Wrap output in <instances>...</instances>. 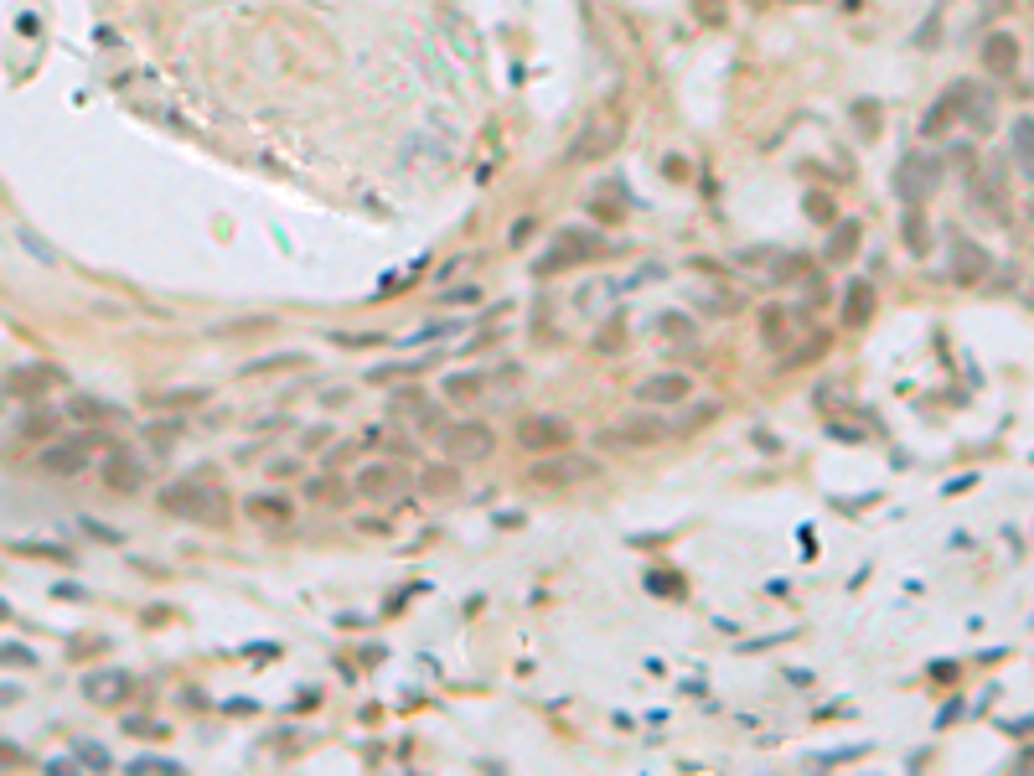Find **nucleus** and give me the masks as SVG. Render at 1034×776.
I'll use <instances>...</instances> for the list:
<instances>
[{
	"instance_id": "f257e3e1",
	"label": "nucleus",
	"mask_w": 1034,
	"mask_h": 776,
	"mask_svg": "<svg viewBox=\"0 0 1034 776\" xmlns=\"http://www.w3.org/2000/svg\"><path fill=\"white\" fill-rule=\"evenodd\" d=\"M161 513L176 523H202V528H223L228 523V497L207 482V476H181V482L161 487Z\"/></svg>"
},
{
	"instance_id": "cd10ccee",
	"label": "nucleus",
	"mask_w": 1034,
	"mask_h": 776,
	"mask_svg": "<svg viewBox=\"0 0 1034 776\" xmlns=\"http://www.w3.org/2000/svg\"><path fill=\"white\" fill-rule=\"evenodd\" d=\"M657 332H662V337H673V342H678V337L688 342V337H693V321H688L683 311H662V321H657Z\"/></svg>"
},
{
	"instance_id": "dca6fc26",
	"label": "nucleus",
	"mask_w": 1034,
	"mask_h": 776,
	"mask_svg": "<svg viewBox=\"0 0 1034 776\" xmlns=\"http://www.w3.org/2000/svg\"><path fill=\"white\" fill-rule=\"evenodd\" d=\"M874 311H879V290H874L869 280H854V285L843 290V321H848V326H869Z\"/></svg>"
},
{
	"instance_id": "7ed1b4c3",
	"label": "nucleus",
	"mask_w": 1034,
	"mask_h": 776,
	"mask_svg": "<svg viewBox=\"0 0 1034 776\" xmlns=\"http://www.w3.org/2000/svg\"><path fill=\"white\" fill-rule=\"evenodd\" d=\"M626 130H631V114H626L621 104L595 109V114L585 119V125L574 130V140H569V161H574V166H585V161H605L611 151H621Z\"/></svg>"
},
{
	"instance_id": "aec40b11",
	"label": "nucleus",
	"mask_w": 1034,
	"mask_h": 776,
	"mask_svg": "<svg viewBox=\"0 0 1034 776\" xmlns=\"http://www.w3.org/2000/svg\"><path fill=\"white\" fill-rule=\"evenodd\" d=\"M760 342H766V347H786V342H792V311H786V306H766V311H760Z\"/></svg>"
},
{
	"instance_id": "423d86ee",
	"label": "nucleus",
	"mask_w": 1034,
	"mask_h": 776,
	"mask_svg": "<svg viewBox=\"0 0 1034 776\" xmlns=\"http://www.w3.org/2000/svg\"><path fill=\"white\" fill-rule=\"evenodd\" d=\"M99 482L119 497H135L145 482H150V466L140 451H130V445H109V451L99 456Z\"/></svg>"
},
{
	"instance_id": "39448f33",
	"label": "nucleus",
	"mask_w": 1034,
	"mask_h": 776,
	"mask_svg": "<svg viewBox=\"0 0 1034 776\" xmlns=\"http://www.w3.org/2000/svg\"><path fill=\"white\" fill-rule=\"evenodd\" d=\"M517 445L533 456H554V451H569L574 445V425L564 414H523L517 420Z\"/></svg>"
},
{
	"instance_id": "f704fd0d",
	"label": "nucleus",
	"mask_w": 1034,
	"mask_h": 776,
	"mask_svg": "<svg viewBox=\"0 0 1034 776\" xmlns=\"http://www.w3.org/2000/svg\"><path fill=\"white\" fill-rule=\"evenodd\" d=\"M445 301H481V285H461V290H445Z\"/></svg>"
},
{
	"instance_id": "6e6552de",
	"label": "nucleus",
	"mask_w": 1034,
	"mask_h": 776,
	"mask_svg": "<svg viewBox=\"0 0 1034 776\" xmlns=\"http://www.w3.org/2000/svg\"><path fill=\"white\" fill-rule=\"evenodd\" d=\"M936 182H941V166H936L926 151L900 156V166H895V197H900L905 207H921V202L936 192Z\"/></svg>"
},
{
	"instance_id": "c85d7f7f",
	"label": "nucleus",
	"mask_w": 1034,
	"mask_h": 776,
	"mask_svg": "<svg viewBox=\"0 0 1034 776\" xmlns=\"http://www.w3.org/2000/svg\"><path fill=\"white\" fill-rule=\"evenodd\" d=\"M693 11H698V21H704V26H724V16H729L724 0H693Z\"/></svg>"
},
{
	"instance_id": "f8f14e48",
	"label": "nucleus",
	"mask_w": 1034,
	"mask_h": 776,
	"mask_svg": "<svg viewBox=\"0 0 1034 776\" xmlns=\"http://www.w3.org/2000/svg\"><path fill=\"white\" fill-rule=\"evenodd\" d=\"M497 451V440L486 425H450L445 430V456L450 461H486Z\"/></svg>"
},
{
	"instance_id": "4c0bfd02",
	"label": "nucleus",
	"mask_w": 1034,
	"mask_h": 776,
	"mask_svg": "<svg viewBox=\"0 0 1034 776\" xmlns=\"http://www.w3.org/2000/svg\"><path fill=\"white\" fill-rule=\"evenodd\" d=\"M171 440H176V425H161V430H156V445H161V451H166Z\"/></svg>"
},
{
	"instance_id": "9b49d317",
	"label": "nucleus",
	"mask_w": 1034,
	"mask_h": 776,
	"mask_svg": "<svg viewBox=\"0 0 1034 776\" xmlns=\"http://www.w3.org/2000/svg\"><path fill=\"white\" fill-rule=\"evenodd\" d=\"M1019 37L1014 32H988L983 37V47H978V63H983V73L988 78H1014L1019 73Z\"/></svg>"
},
{
	"instance_id": "0eeeda50",
	"label": "nucleus",
	"mask_w": 1034,
	"mask_h": 776,
	"mask_svg": "<svg viewBox=\"0 0 1034 776\" xmlns=\"http://www.w3.org/2000/svg\"><path fill=\"white\" fill-rule=\"evenodd\" d=\"M352 492L362 502H399L409 492V471L399 461H368L357 476H352Z\"/></svg>"
},
{
	"instance_id": "a211bd4d",
	"label": "nucleus",
	"mask_w": 1034,
	"mask_h": 776,
	"mask_svg": "<svg viewBox=\"0 0 1034 776\" xmlns=\"http://www.w3.org/2000/svg\"><path fill=\"white\" fill-rule=\"evenodd\" d=\"M957 104H962V83H952L947 94H941V99L921 114V135H941V130L952 125V119H962V109H957Z\"/></svg>"
},
{
	"instance_id": "ddd939ff",
	"label": "nucleus",
	"mask_w": 1034,
	"mask_h": 776,
	"mask_svg": "<svg viewBox=\"0 0 1034 776\" xmlns=\"http://www.w3.org/2000/svg\"><path fill=\"white\" fill-rule=\"evenodd\" d=\"M243 518L259 523V528H290L295 523V502L280 497V492H254V497H243Z\"/></svg>"
},
{
	"instance_id": "bb28decb",
	"label": "nucleus",
	"mask_w": 1034,
	"mask_h": 776,
	"mask_svg": "<svg viewBox=\"0 0 1034 776\" xmlns=\"http://www.w3.org/2000/svg\"><path fill=\"white\" fill-rule=\"evenodd\" d=\"M419 487L430 492V497H450V492H455V471H450V466H430Z\"/></svg>"
},
{
	"instance_id": "7c9ffc66",
	"label": "nucleus",
	"mask_w": 1034,
	"mask_h": 776,
	"mask_svg": "<svg viewBox=\"0 0 1034 776\" xmlns=\"http://www.w3.org/2000/svg\"><path fill=\"white\" fill-rule=\"evenodd\" d=\"M202 399H207L202 388H187V394H156L150 404H156V409H176V404H202Z\"/></svg>"
},
{
	"instance_id": "2f4dec72",
	"label": "nucleus",
	"mask_w": 1034,
	"mask_h": 776,
	"mask_svg": "<svg viewBox=\"0 0 1034 776\" xmlns=\"http://www.w3.org/2000/svg\"><path fill=\"white\" fill-rule=\"evenodd\" d=\"M11 549H16V554H47V559H68V549H57V544H32V539H26V544L16 539Z\"/></svg>"
},
{
	"instance_id": "473e14b6",
	"label": "nucleus",
	"mask_w": 1034,
	"mask_h": 776,
	"mask_svg": "<svg viewBox=\"0 0 1034 776\" xmlns=\"http://www.w3.org/2000/svg\"><path fill=\"white\" fill-rule=\"evenodd\" d=\"M874 109H879V104H869V99H864V104H854V114H859V130H864V135H874V130H879V114H874Z\"/></svg>"
},
{
	"instance_id": "4468645a",
	"label": "nucleus",
	"mask_w": 1034,
	"mask_h": 776,
	"mask_svg": "<svg viewBox=\"0 0 1034 776\" xmlns=\"http://www.w3.org/2000/svg\"><path fill=\"white\" fill-rule=\"evenodd\" d=\"M988 270H993V259H988V249H983V244H967V238H952V275H957L962 285H978Z\"/></svg>"
},
{
	"instance_id": "9d476101",
	"label": "nucleus",
	"mask_w": 1034,
	"mask_h": 776,
	"mask_svg": "<svg viewBox=\"0 0 1034 776\" xmlns=\"http://www.w3.org/2000/svg\"><path fill=\"white\" fill-rule=\"evenodd\" d=\"M636 399L652 404V409L688 404V399H693V378H688V373H652V378L636 383Z\"/></svg>"
},
{
	"instance_id": "5701e85b",
	"label": "nucleus",
	"mask_w": 1034,
	"mask_h": 776,
	"mask_svg": "<svg viewBox=\"0 0 1034 776\" xmlns=\"http://www.w3.org/2000/svg\"><path fill=\"white\" fill-rule=\"evenodd\" d=\"M125 694H130L125 673H94V678H88V699H94V704H119Z\"/></svg>"
},
{
	"instance_id": "6ab92c4d",
	"label": "nucleus",
	"mask_w": 1034,
	"mask_h": 776,
	"mask_svg": "<svg viewBox=\"0 0 1034 776\" xmlns=\"http://www.w3.org/2000/svg\"><path fill=\"white\" fill-rule=\"evenodd\" d=\"M1009 140H1014V166L1034 182V114H1019V119H1014Z\"/></svg>"
},
{
	"instance_id": "412c9836",
	"label": "nucleus",
	"mask_w": 1034,
	"mask_h": 776,
	"mask_svg": "<svg viewBox=\"0 0 1034 776\" xmlns=\"http://www.w3.org/2000/svg\"><path fill=\"white\" fill-rule=\"evenodd\" d=\"M440 394H445V399H455V404L481 399V394H486V373H476V368H471V373H450V378L440 383Z\"/></svg>"
},
{
	"instance_id": "4be33fe9",
	"label": "nucleus",
	"mask_w": 1034,
	"mask_h": 776,
	"mask_svg": "<svg viewBox=\"0 0 1034 776\" xmlns=\"http://www.w3.org/2000/svg\"><path fill=\"white\" fill-rule=\"evenodd\" d=\"M859 244H864V228H859V223H838L833 238H828V259H833V264H848V259L859 254Z\"/></svg>"
},
{
	"instance_id": "c9c22d12",
	"label": "nucleus",
	"mask_w": 1034,
	"mask_h": 776,
	"mask_svg": "<svg viewBox=\"0 0 1034 776\" xmlns=\"http://www.w3.org/2000/svg\"><path fill=\"white\" fill-rule=\"evenodd\" d=\"M0 658H6V663H32V652H26V647H0Z\"/></svg>"
},
{
	"instance_id": "393cba45",
	"label": "nucleus",
	"mask_w": 1034,
	"mask_h": 776,
	"mask_svg": "<svg viewBox=\"0 0 1034 776\" xmlns=\"http://www.w3.org/2000/svg\"><path fill=\"white\" fill-rule=\"evenodd\" d=\"M52 383H63L52 368H37V373H11V394L32 399V394H42V388H52Z\"/></svg>"
},
{
	"instance_id": "e433bc0d",
	"label": "nucleus",
	"mask_w": 1034,
	"mask_h": 776,
	"mask_svg": "<svg viewBox=\"0 0 1034 776\" xmlns=\"http://www.w3.org/2000/svg\"><path fill=\"white\" fill-rule=\"evenodd\" d=\"M135 771H176V761H145V756H140Z\"/></svg>"
},
{
	"instance_id": "72a5a7b5",
	"label": "nucleus",
	"mask_w": 1034,
	"mask_h": 776,
	"mask_svg": "<svg viewBox=\"0 0 1034 776\" xmlns=\"http://www.w3.org/2000/svg\"><path fill=\"white\" fill-rule=\"evenodd\" d=\"M807 213L828 223V218H833V202H828V197H812V202H807Z\"/></svg>"
},
{
	"instance_id": "a878e982",
	"label": "nucleus",
	"mask_w": 1034,
	"mask_h": 776,
	"mask_svg": "<svg viewBox=\"0 0 1034 776\" xmlns=\"http://www.w3.org/2000/svg\"><path fill=\"white\" fill-rule=\"evenodd\" d=\"M68 414H73L78 425H99V420H109L114 409H109V404H99V399H73V404H68Z\"/></svg>"
},
{
	"instance_id": "1a4fd4ad",
	"label": "nucleus",
	"mask_w": 1034,
	"mask_h": 776,
	"mask_svg": "<svg viewBox=\"0 0 1034 776\" xmlns=\"http://www.w3.org/2000/svg\"><path fill=\"white\" fill-rule=\"evenodd\" d=\"M590 476H595V461L574 456V451H554V456H543L533 466L528 482H538V487H574V482H590Z\"/></svg>"
},
{
	"instance_id": "f3484780",
	"label": "nucleus",
	"mask_w": 1034,
	"mask_h": 776,
	"mask_svg": "<svg viewBox=\"0 0 1034 776\" xmlns=\"http://www.w3.org/2000/svg\"><path fill=\"white\" fill-rule=\"evenodd\" d=\"M962 119H967V125L978 130V135H988V130H993V119H998V114H993V94H988V88L962 83Z\"/></svg>"
},
{
	"instance_id": "c756f323",
	"label": "nucleus",
	"mask_w": 1034,
	"mask_h": 776,
	"mask_svg": "<svg viewBox=\"0 0 1034 776\" xmlns=\"http://www.w3.org/2000/svg\"><path fill=\"white\" fill-rule=\"evenodd\" d=\"M21 435L26 440H47V435H57V420H52V414H32V420L21 425Z\"/></svg>"
},
{
	"instance_id": "2eb2a0df",
	"label": "nucleus",
	"mask_w": 1034,
	"mask_h": 776,
	"mask_svg": "<svg viewBox=\"0 0 1034 776\" xmlns=\"http://www.w3.org/2000/svg\"><path fill=\"white\" fill-rule=\"evenodd\" d=\"M611 445H662L667 440V420H621L605 430Z\"/></svg>"
},
{
	"instance_id": "b1692460",
	"label": "nucleus",
	"mask_w": 1034,
	"mask_h": 776,
	"mask_svg": "<svg viewBox=\"0 0 1034 776\" xmlns=\"http://www.w3.org/2000/svg\"><path fill=\"white\" fill-rule=\"evenodd\" d=\"M905 249H910V254H926V249H931V228H926L921 207H905Z\"/></svg>"
},
{
	"instance_id": "20e7f679",
	"label": "nucleus",
	"mask_w": 1034,
	"mask_h": 776,
	"mask_svg": "<svg viewBox=\"0 0 1034 776\" xmlns=\"http://www.w3.org/2000/svg\"><path fill=\"white\" fill-rule=\"evenodd\" d=\"M600 254H605L600 233H590V228H564V233L554 238V249L538 259V275H569V270H580V264H595Z\"/></svg>"
},
{
	"instance_id": "f03ea898",
	"label": "nucleus",
	"mask_w": 1034,
	"mask_h": 776,
	"mask_svg": "<svg viewBox=\"0 0 1034 776\" xmlns=\"http://www.w3.org/2000/svg\"><path fill=\"white\" fill-rule=\"evenodd\" d=\"M109 445H114V440H109L104 430L83 425V430H68V435H52V440L42 445L37 466H42L47 476H57V482H73V476H83L88 466H94V456H104Z\"/></svg>"
}]
</instances>
